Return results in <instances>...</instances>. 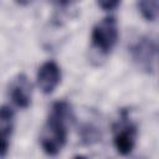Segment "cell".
<instances>
[{
	"label": "cell",
	"mask_w": 159,
	"mask_h": 159,
	"mask_svg": "<svg viewBox=\"0 0 159 159\" xmlns=\"http://www.w3.org/2000/svg\"><path fill=\"white\" fill-rule=\"evenodd\" d=\"M137 124L129 118L128 109H120L118 120L113 124V144L120 155H129L137 143Z\"/></svg>",
	"instance_id": "obj_3"
},
{
	"label": "cell",
	"mask_w": 159,
	"mask_h": 159,
	"mask_svg": "<svg viewBox=\"0 0 159 159\" xmlns=\"http://www.w3.org/2000/svg\"><path fill=\"white\" fill-rule=\"evenodd\" d=\"M130 57L134 65L145 73H154L158 60V43L152 36H140L129 47Z\"/></svg>",
	"instance_id": "obj_2"
},
{
	"label": "cell",
	"mask_w": 159,
	"mask_h": 159,
	"mask_svg": "<svg viewBox=\"0 0 159 159\" xmlns=\"http://www.w3.org/2000/svg\"><path fill=\"white\" fill-rule=\"evenodd\" d=\"M72 116L71 106L66 101H57L51 106L47 119L40 133V145L50 155H57L66 145L68 129L67 123Z\"/></svg>",
	"instance_id": "obj_1"
},
{
	"label": "cell",
	"mask_w": 159,
	"mask_h": 159,
	"mask_svg": "<svg viewBox=\"0 0 159 159\" xmlns=\"http://www.w3.org/2000/svg\"><path fill=\"white\" fill-rule=\"evenodd\" d=\"M119 2H120V0H97L98 6L102 10H106V11L114 10L119 5Z\"/></svg>",
	"instance_id": "obj_9"
},
{
	"label": "cell",
	"mask_w": 159,
	"mask_h": 159,
	"mask_svg": "<svg viewBox=\"0 0 159 159\" xmlns=\"http://www.w3.org/2000/svg\"><path fill=\"white\" fill-rule=\"evenodd\" d=\"M32 86L25 73H17L9 84V97L11 102L22 109H26L31 104Z\"/></svg>",
	"instance_id": "obj_5"
},
{
	"label": "cell",
	"mask_w": 159,
	"mask_h": 159,
	"mask_svg": "<svg viewBox=\"0 0 159 159\" xmlns=\"http://www.w3.org/2000/svg\"><path fill=\"white\" fill-rule=\"evenodd\" d=\"M15 127V114L9 106H0V158L6 157Z\"/></svg>",
	"instance_id": "obj_7"
},
{
	"label": "cell",
	"mask_w": 159,
	"mask_h": 159,
	"mask_svg": "<svg viewBox=\"0 0 159 159\" xmlns=\"http://www.w3.org/2000/svg\"><path fill=\"white\" fill-rule=\"evenodd\" d=\"M37 86L43 94H51L61 81V70L55 61L43 62L37 71Z\"/></svg>",
	"instance_id": "obj_6"
},
{
	"label": "cell",
	"mask_w": 159,
	"mask_h": 159,
	"mask_svg": "<svg viewBox=\"0 0 159 159\" xmlns=\"http://www.w3.org/2000/svg\"><path fill=\"white\" fill-rule=\"evenodd\" d=\"M32 1H35V0H16V2H17L19 5H22V6H26V5L31 4Z\"/></svg>",
	"instance_id": "obj_11"
},
{
	"label": "cell",
	"mask_w": 159,
	"mask_h": 159,
	"mask_svg": "<svg viewBox=\"0 0 159 159\" xmlns=\"http://www.w3.org/2000/svg\"><path fill=\"white\" fill-rule=\"evenodd\" d=\"M138 9L147 21L153 22L158 19V0H138Z\"/></svg>",
	"instance_id": "obj_8"
},
{
	"label": "cell",
	"mask_w": 159,
	"mask_h": 159,
	"mask_svg": "<svg viewBox=\"0 0 159 159\" xmlns=\"http://www.w3.org/2000/svg\"><path fill=\"white\" fill-rule=\"evenodd\" d=\"M118 24L114 16H107L99 20L92 29V46L102 55H109L118 42Z\"/></svg>",
	"instance_id": "obj_4"
},
{
	"label": "cell",
	"mask_w": 159,
	"mask_h": 159,
	"mask_svg": "<svg viewBox=\"0 0 159 159\" xmlns=\"http://www.w3.org/2000/svg\"><path fill=\"white\" fill-rule=\"evenodd\" d=\"M76 1H78V0H53L57 9H61V10H66V9L71 7Z\"/></svg>",
	"instance_id": "obj_10"
}]
</instances>
